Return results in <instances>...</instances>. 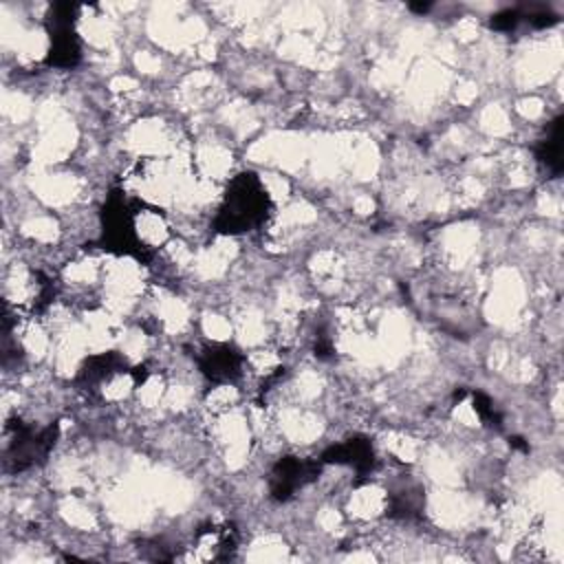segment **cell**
Listing matches in <instances>:
<instances>
[{
  "instance_id": "6da1fadb",
  "label": "cell",
  "mask_w": 564,
  "mask_h": 564,
  "mask_svg": "<svg viewBox=\"0 0 564 564\" xmlns=\"http://www.w3.org/2000/svg\"><path fill=\"white\" fill-rule=\"evenodd\" d=\"M267 205V192L253 181V178H240L236 183V192L227 194L225 207H223V218L227 231H245L253 220H260L262 209Z\"/></svg>"
}]
</instances>
